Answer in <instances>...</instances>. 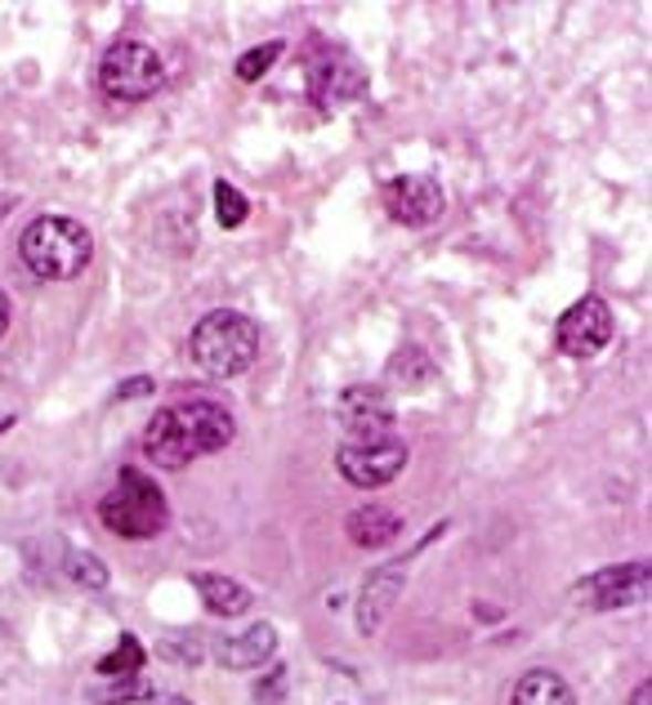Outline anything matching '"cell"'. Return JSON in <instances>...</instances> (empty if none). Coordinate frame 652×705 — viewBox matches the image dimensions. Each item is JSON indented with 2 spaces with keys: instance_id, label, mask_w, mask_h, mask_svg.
Instances as JSON below:
<instances>
[{
  "instance_id": "cell-12",
  "label": "cell",
  "mask_w": 652,
  "mask_h": 705,
  "mask_svg": "<svg viewBox=\"0 0 652 705\" xmlns=\"http://www.w3.org/2000/svg\"><path fill=\"white\" fill-rule=\"evenodd\" d=\"M336 415L340 424L354 433V438H385L393 429V402L380 385H354L340 393L336 402Z\"/></svg>"
},
{
  "instance_id": "cell-9",
  "label": "cell",
  "mask_w": 652,
  "mask_h": 705,
  "mask_svg": "<svg viewBox=\"0 0 652 705\" xmlns=\"http://www.w3.org/2000/svg\"><path fill=\"white\" fill-rule=\"evenodd\" d=\"M612 330H617L612 308L599 295H586L559 317L555 344H559V352H568V358H595V352H603L612 344Z\"/></svg>"
},
{
  "instance_id": "cell-23",
  "label": "cell",
  "mask_w": 652,
  "mask_h": 705,
  "mask_svg": "<svg viewBox=\"0 0 652 705\" xmlns=\"http://www.w3.org/2000/svg\"><path fill=\"white\" fill-rule=\"evenodd\" d=\"M282 41H269V45H255V50H246L242 59H238V81H260L277 59H282Z\"/></svg>"
},
{
  "instance_id": "cell-22",
  "label": "cell",
  "mask_w": 652,
  "mask_h": 705,
  "mask_svg": "<svg viewBox=\"0 0 652 705\" xmlns=\"http://www.w3.org/2000/svg\"><path fill=\"white\" fill-rule=\"evenodd\" d=\"M214 214H220V228H238L246 214H251V206H246V197L229 183V179H220L214 183Z\"/></svg>"
},
{
  "instance_id": "cell-13",
  "label": "cell",
  "mask_w": 652,
  "mask_h": 705,
  "mask_svg": "<svg viewBox=\"0 0 652 705\" xmlns=\"http://www.w3.org/2000/svg\"><path fill=\"white\" fill-rule=\"evenodd\" d=\"M273 652H277V630L269 621H260V625L220 643V665L224 670H255V665L273 661Z\"/></svg>"
},
{
  "instance_id": "cell-10",
  "label": "cell",
  "mask_w": 652,
  "mask_h": 705,
  "mask_svg": "<svg viewBox=\"0 0 652 705\" xmlns=\"http://www.w3.org/2000/svg\"><path fill=\"white\" fill-rule=\"evenodd\" d=\"M448 197L439 188V179H429V175H398L385 183V210L407 223V228H424L443 214Z\"/></svg>"
},
{
  "instance_id": "cell-27",
  "label": "cell",
  "mask_w": 652,
  "mask_h": 705,
  "mask_svg": "<svg viewBox=\"0 0 652 705\" xmlns=\"http://www.w3.org/2000/svg\"><path fill=\"white\" fill-rule=\"evenodd\" d=\"M6 330H10V295L0 291V335H6Z\"/></svg>"
},
{
  "instance_id": "cell-18",
  "label": "cell",
  "mask_w": 652,
  "mask_h": 705,
  "mask_svg": "<svg viewBox=\"0 0 652 705\" xmlns=\"http://www.w3.org/2000/svg\"><path fill=\"white\" fill-rule=\"evenodd\" d=\"M63 571H67V580H76L81 590H107V567H103V558L98 554H90V549H67L63 554Z\"/></svg>"
},
{
  "instance_id": "cell-4",
  "label": "cell",
  "mask_w": 652,
  "mask_h": 705,
  "mask_svg": "<svg viewBox=\"0 0 652 705\" xmlns=\"http://www.w3.org/2000/svg\"><path fill=\"white\" fill-rule=\"evenodd\" d=\"M98 518L107 532H117L126 540H148L157 532H166L170 523V505H166V492L139 474V469H122L117 487L98 501Z\"/></svg>"
},
{
  "instance_id": "cell-7",
  "label": "cell",
  "mask_w": 652,
  "mask_h": 705,
  "mask_svg": "<svg viewBox=\"0 0 652 705\" xmlns=\"http://www.w3.org/2000/svg\"><path fill=\"white\" fill-rule=\"evenodd\" d=\"M304 81H308V98L322 107V112H336V107H349L354 98H362L367 90V72L340 54V50H322L308 59L304 67Z\"/></svg>"
},
{
  "instance_id": "cell-3",
  "label": "cell",
  "mask_w": 652,
  "mask_h": 705,
  "mask_svg": "<svg viewBox=\"0 0 652 705\" xmlns=\"http://www.w3.org/2000/svg\"><path fill=\"white\" fill-rule=\"evenodd\" d=\"M19 260L41 282H72V277H81L90 269L94 238H90V228L81 219H72V214H41V219H32L23 228Z\"/></svg>"
},
{
  "instance_id": "cell-8",
  "label": "cell",
  "mask_w": 652,
  "mask_h": 705,
  "mask_svg": "<svg viewBox=\"0 0 652 705\" xmlns=\"http://www.w3.org/2000/svg\"><path fill=\"white\" fill-rule=\"evenodd\" d=\"M572 599L590 612H617V608H630V603H643L648 599V562H617V567H603L595 576H586Z\"/></svg>"
},
{
  "instance_id": "cell-14",
  "label": "cell",
  "mask_w": 652,
  "mask_h": 705,
  "mask_svg": "<svg viewBox=\"0 0 652 705\" xmlns=\"http://www.w3.org/2000/svg\"><path fill=\"white\" fill-rule=\"evenodd\" d=\"M345 532H349V540H354L358 549H385V545L398 540L402 518H398L393 509H385V505H362V509L349 514Z\"/></svg>"
},
{
  "instance_id": "cell-6",
  "label": "cell",
  "mask_w": 652,
  "mask_h": 705,
  "mask_svg": "<svg viewBox=\"0 0 652 705\" xmlns=\"http://www.w3.org/2000/svg\"><path fill=\"white\" fill-rule=\"evenodd\" d=\"M407 464V446L385 433V438H354V442H340L336 451V469L340 478L354 483V487H389Z\"/></svg>"
},
{
  "instance_id": "cell-24",
  "label": "cell",
  "mask_w": 652,
  "mask_h": 705,
  "mask_svg": "<svg viewBox=\"0 0 652 705\" xmlns=\"http://www.w3.org/2000/svg\"><path fill=\"white\" fill-rule=\"evenodd\" d=\"M282 692H286V670H277L273 678H260V683H255V696H260V701H269V696H282Z\"/></svg>"
},
{
  "instance_id": "cell-5",
  "label": "cell",
  "mask_w": 652,
  "mask_h": 705,
  "mask_svg": "<svg viewBox=\"0 0 652 705\" xmlns=\"http://www.w3.org/2000/svg\"><path fill=\"white\" fill-rule=\"evenodd\" d=\"M166 85V59L148 41H117L98 63V90L117 103L153 98Z\"/></svg>"
},
{
  "instance_id": "cell-21",
  "label": "cell",
  "mask_w": 652,
  "mask_h": 705,
  "mask_svg": "<svg viewBox=\"0 0 652 705\" xmlns=\"http://www.w3.org/2000/svg\"><path fill=\"white\" fill-rule=\"evenodd\" d=\"M157 652H161L170 665H201L206 643H201V634H192V630H170V634H161Z\"/></svg>"
},
{
  "instance_id": "cell-1",
  "label": "cell",
  "mask_w": 652,
  "mask_h": 705,
  "mask_svg": "<svg viewBox=\"0 0 652 705\" xmlns=\"http://www.w3.org/2000/svg\"><path fill=\"white\" fill-rule=\"evenodd\" d=\"M238 424L229 415V407L220 402H175L166 411L153 415L148 433H144V451L157 469H188L197 455H210V451H224L233 442Z\"/></svg>"
},
{
  "instance_id": "cell-28",
  "label": "cell",
  "mask_w": 652,
  "mask_h": 705,
  "mask_svg": "<svg viewBox=\"0 0 652 705\" xmlns=\"http://www.w3.org/2000/svg\"><path fill=\"white\" fill-rule=\"evenodd\" d=\"M161 705H192V701H188V696H166Z\"/></svg>"
},
{
  "instance_id": "cell-17",
  "label": "cell",
  "mask_w": 652,
  "mask_h": 705,
  "mask_svg": "<svg viewBox=\"0 0 652 705\" xmlns=\"http://www.w3.org/2000/svg\"><path fill=\"white\" fill-rule=\"evenodd\" d=\"M385 380L393 385V389H424L429 380H433V362L424 358V348H416V344H402L393 358H389V371H385Z\"/></svg>"
},
{
  "instance_id": "cell-20",
  "label": "cell",
  "mask_w": 652,
  "mask_h": 705,
  "mask_svg": "<svg viewBox=\"0 0 652 705\" xmlns=\"http://www.w3.org/2000/svg\"><path fill=\"white\" fill-rule=\"evenodd\" d=\"M139 665H144V643L130 639V634H122L117 648L98 661V674H107V678H130V674H139Z\"/></svg>"
},
{
  "instance_id": "cell-11",
  "label": "cell",
  "mask_w": 652,
  "mask_h": 705,
  "mask_svg": "<svg viewBox=\"0 0 652 705\" xmlns=\"http://www.w3.org/2000/svg\"><path fill=\"white\" fill-rule=\"evenodd\" d=\"M411 558H416V554L393 558V562H385V567H376V571L367 576L362 594H358V634H376V630L389 621V612L398 608L402 585H407V567H411Z\"/></svg>"
},
{
  "instance_id": "cell-25",
  "label": "cell",
  "mask_w": 652,
  "mask_h": 705,
  "mask_svg": "<svg viewBox=\"0 0 652 705\" xmlns=\"http://www.w3.org/2000/svg\"><path fill=\"white\" fill-rule=\"evenodd\" d=\"M144 393H153V380H148V376H139V380H130V385L117 389V398H144Z\"/></svg>"
},
{
  "instance_id": "cell-26",
  "label": "cell",
  "mask_w": 652,
  "mask_h": 705,
  "mask_svg": "<svg viewBox=\"0 0 652 705\" xmlns=\"http://www.w3.org/2000/svg\"><path fill=\"white\" fill-rule=\"evenodd\" d=\"M630 705H652V683L643 678L639 687H634V696H630Z\"/></svg>"
},
{
  "instance_id": "cell-2",
  "label": "cell",
  "mask_w": 652,
  "mask_h": 705,
  "mask_svg": "<svg viewBox=\"0 0 652 705\" xmlns=\"http://www.w3.org/2000/svg\"><path fill=\"white\" fill-rule=\"evenodd\" d=\"M188 358L206 380H238L260 358V326L238 308H214L192 326Z\"/></svg>"
},
{
  "instance_id": "cell-16",
  "label": "cell",
  "mask_w": 652,
  "mask_h": 705,
  "mask_svg": "<svg viewBox=\"0 0 652 705\" xmlns=\"http://www.w3.org/2000/svg\"><path fill=\"white\" fill-rule=\"evenodd\" d=\"M192 585L201 590V603L214 612V617H242V612H251V590L246 585H238V580H229V576H192Z\"/></svg>"
},
{
  "instance_id": "cell-15",
  "label": "cell",
  "mask_w": 652,
  "mask_h": 705,
  "mask_svg": "<svg viewBox=\"0 0 652 705\" xmlns=\"http://www.w3.org/2000/svg\"><path fill=\"white\" fill-rule=\"evenodd\" d=\"M509 705H577V692L568 687V678H559L555 670H527L514 692Z\"/></svg>"
},
{
  "instance_id": "cell-19",
  "label": "cell",
  "mask_w": 652,
  "mask_h": 705,
  "mask_svg": "<svg viewBox=\"0 0 652 705\" xmlns=\"http://www.w3.org/2000/svg\"><path fill=\"white\" fill-rule=\"evenodd\" d=\"M148 696H157V687H153L148 678H139V674L113 678L107 687H90V701H94V705H135V701H148Z\"/></svg>"
}]
</instances>
